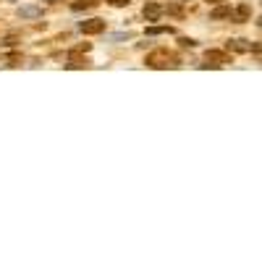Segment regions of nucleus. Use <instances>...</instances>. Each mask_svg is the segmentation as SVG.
Here are the masks:
<instances>
[{
    "label": "nucleus",
    "instance_id": "7",
    "mask_svg": "<svg viewBox=\"0 0 262 262\" xmlns=\"http://www.w3.org/2000/svg\"><path fill=\"white\" fill-rule=\"evenodd\" d=\"M19 16L21 19H40L42 16V8L40 6H21L19 8Z\"/></svg>",
    "mask_w": 262,
    "mask_h": 262
},
{
    "label": "nucleus",
    "instance_id": "12",
    "mask_svg": "<svg viewBox=\"0 0 262 262\" xmlns=\"http://www.w3.org/2000/svg\"><path fill=\"white\" fill-rule=\"evenodd\" d=\"M105 3H108V6H113V8H126V6L131 3V0H105Z\"/></svg>",
    "mask_w": 262,
    "mask_h": 262
},
{
    "label": "nucleus",
    "instance_id": "1",
    "mask_svg": "<svg viewBox=\"0 0 262 262\" xmlns=\"http://www.w3.org/2000/svg\"><path fill=\"white\" fill-rule=\"evenodd\" d=\"M144 63H147V68H178L181 58H178V53L168 50V48H157L147 55Z\"/></svg>",
    "mask_w": 262,
    "mask_h": 262
},
{
    "label": "nucleus",
    "instance_id": "2",
    "mask_svg": "<svg viewBox=\"0 0 262 262\" xmlns=\"http://www.w3.org/2000/svg\"><path fill=\"white\" fill-rule=\"evenodd\" d=\"M231 63V50H207L204 53V63L199 68H220Z\"/></svg>",
    "mask_w": 262,
    "mask_h": 262
},
{
    "label": "nucleus",
    "instance_id": "13",
    "mask_svg": "<svg viewBox=\"0 0 262 262\" xmlns=\"http://www.w3.org/2000/svg\"><path fill=\"white\" fill-rule=\"evenodd\" d=\"M129 37H131V34H129V32H126V34H123V32H121V34H110V37H108V40H110V42H121V40H129Z\"/></svg>",
    "mask_w": 262,
    "mask_h": 262
},
{
    "label": "nucleus",
    "instance_id": "15",
    "mask_svg": "<svg viewBox=\"0 0 262 262\" xmlns=\"http://www.w3.org/2000/svg\"><path fill=\"white\" fill-rule=\"evenodd\" d=\"M210 6H220V3H225V0H207Z\"/></svg>",
    "mask_w": 262,
    "mask_h": 262
},
{
    "label": "nucleus",
    "instance_id": "17",
    "mask_svg": "<svg viewBox=\"0 0 262 262\" xmlns=\"http://www.w3.org/2000/svg\"><path fill=\"white\" fill-rule=\"evenodd\" d=\"M257 27H262V16H259V19H257Z\"/></svg>",
    "mask_w": 262,
    "mask_h": 262
},
{
    "label": "nucleus",
    "instance_id": "5",
    "mask_svg": "<svg viewBox=\"0 0 262 262\" xmlns=\"http://www.w3.org/2000/svg\"><path fill=\"white\" fill-rule=\"evenodd\" d=\"M163 14H165V8L157 6V3H144V8H142V16H144L147 21H160Z\"/></svg>",
    "mask_w": 262,
    "mask_h": 262
},
{
    "label": "nucleus",
    "instance_id": "10",
    "mask_svg": "<svg viewBox=\"0 0 262 262\" xmlns=\"http://www.w3.org/2000/svg\"><path fill=\"white\" fill-rule=\"evenodd\" d=\"M144 34H147V37H157V34H173V27H147Z\"/></svg>",
    "mask_w": 262,
    "mask_h": 262
},
{
    "label": "nucleus",
    "instance_id": "16",
    "mask_svg": "<svg viewBox=\"0 0 262 262\" xmlns=\"http://www.w3.org/2000/svg\"><path fill=\"white\" fill-rule=\"evenodd\" d=\"M45 3H61V0H45Z\"/></svg>",
    "mask_w": 262,
    "mask_h": 262
},
{
    "label": "nucleus",
    "instance_id": "4",
    "mask_svg": "<svg viewBox=\"0 0 262 262\" xmlns=\"http://www.w3.org/2000/svg\"><path fill=\"white\" fill-rule=\"evenodd\" d=\"M225 50H231V53H252V50H254V42L236 37V40H228V42H225Z\"/></svg>",
    "mask_w": 262,
    "mask_h": 262
},
{
    "label": "nucleus",
    "instance_id": "8",
    "mask_svg": "<svg viewBox=\"0 0 262 262\" xmlns=\"http://www.w3.org/2000/svg\"><path fill=\"white\" fill-rule=\"evenodd\" d=\"M100 6V0H74L71 3V11H92V8H97Z\"/></svg>",
    "mask_w": 262,
    "mask_h": 262
},
{
    "label": "nucleus",
    "instance_id": "14",
    "mask_svg": "<svg viewBox=\"0 0 262 262\" xmlns=\"http://www.w3.org/2000/svg\"><path fill=\"white\" fill-rule=\"evenodd\" d=\"M178 42H181V48H194V45H197L194 40H189V37H181Z\"/></svg>",
    "mask_w": 262,
    "mask_h": 262
},
{
    "label": "nucleus",
    "instance_id": "9",
    "mask_svg": "<svg viewBox=\"0 0 262 262\" xmlns=\"http://www.w3.org/2000/svg\"><path fill=\"white\" fill-rule=\"evenodd\" d=\"M231 14H233V8H228V6H218V8H215L212 14H210V19H212V21H220V19H231Z\"/></svg>",
    "mask_w": 262,
    "mask_h": 262
},
{
    "label": "nucleus",
    "instance_id": "11",
    "mask_svg": "<svg viewBox=\"0 0 262 262\" xmlns=\"http://www.w3.org/2000/svg\"><path fill=\"white\" fill-rule=\"evenodd\" d=\"M165 11H168V14H170V16H178V19H181V16H184V8H181V6H168Z\"/></svg>",
    "mask_w": 262,
    "mask_h": 262
},
{
    "label": "nucleus",
    "instance_id": "3",
    "mask_svg": "<svg viewBox=\"0 0 262 262\" xmlns=\"http://www.w3.org/2000/svg\"><path fill=\"white\" fill-rule=\"evenodd\" d=\"M79 32H82V34H102V32H105V21H102V19L82 21V24H79Z\"/></svg>",
    "mask_w": 262,
    "mask_h": 262
},
{
    "label": "nucleus",
    "instance_id": "6",
    "mask_svg": "<svg viewBox=\"0 0 262 262\" xmlns=\"http://www.w3.org/2000/svg\"><path fill=\"white\" fill-rule=\"evenodd\" d=\"M249 16H252V6H249V3H241L238 8H233L231 21H233V24H244V21H249Z\"/></svg>",
    "mask_w": 262,
    "mask_h": 262
}]
</instances>
